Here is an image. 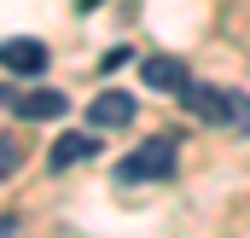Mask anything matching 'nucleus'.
Here are the masks:
<instances>
[{
	"mask_svg": "<svg viewBox=\"0 0 250 238\" xmlns=\"http://www.w3.org/2000/svg\"><path fill=\"white\" fill-rule=\"evenodd\" d=\"M181 105L198 122H209V128H250V99L245 93H227V87H209V81H187Z\"/></svg>",
	"mask_w": 250,
	"mask_h": 238,
	"instance_id": "obj_1",
	"label": "nucleus"
},
{
	"mask_svg": "<svg viewBox=\"0 0 250 238\" xmlns=\"http://www.w3.org/2000/svg\"><path fill=\"white\" fill-rule=\"evenodd\" d=\"M175 175V139L163 134V139H146L134 157H123V169H117V180L123 186H140V180H169Z\"/></svg>",
	"mask_w": 250,
	"mask_h": 238,
	"instance_id": "obj_2",
	"label": "nucleus"
},
{
	"mask_svg": "<svg viewBox=\"0 0 250 238\" xmlns=\"http://www.w3.org/2000/svg\"><path fill=\"white\" fill-rule=\"evenodd\" d=\"M47 41H35V35H12V41H0V70L6 76H41L47 70Z\"/></svg>",
	"mask_w": 250,
	"mask_h": 238,
	"instance_id": "obj_3",
	"label": "nucleus"
},
{
	"mask_svg": "<svg viewBox=\"0 0 250 238\" xmlns=\"http://www.w3.org/2000/svg\"><path fill=\"white\" fill-rule=\"evenodd\" d=\"M87 122H93V128H128V122H134V99L117 93V87H105V93L87 105Z\"/></svg>",
	"mask_w": 250,
	"mask_h": 238,
	"instance_id": "obj_4",
	"label": "nucleus"
},
{
	"mask_svg": "<svg viewBox=\"0 0 250 238\" xmlns=\"http://www.w3.org/2000/svg\"><path fill=\"white\" fill-rule=\"evenodd\" d=\"M93 151H99V139H93V134H59V139H53V151H47V169H53V175H59V169H76V163H87Z\"/></svg>",
	"mask_w": 250,
	"mask_h": 238,
	"instance_id": "obj_5",
	"label": "nucleus"
},
{
	"mask_svg": "<svg viewBox=\"0 0 250 238\" xmlns=\"http://www.w3.org/2000/svg\"><path fill=\"white\" fill-rule=\"evenodd\" d=\"M140 81L151 93H181L187 87V64L181 59H140Z\"/></svg>",
	"mask_w": 250,
	"mask_h": 238,
	"instance_id": "obj_6",
	"label": "nucleus"
},
{
	"mask_svg": "<svg viewBox=\"0 0 250 238\" xmlns=\"http://www.w3.org/2000/svg\"><path fill=\"white\" fill-rule=\"evenodd\" d=\"M12 105H18L23 122H47V117H64V111H70V99H64L59 87H35V93H23V99H12Z\"/></svg>",
	"mask_w": 250,
	"mask_h": 238,
	"instance_id": "obj_7",
	"label": "nucleus"
},
{
	"mask_svg": "<svg viewBox=\"0 0 250 238\" xmlns=\"http://www.w3.org/2000/svg\"><path fill=\"white\" fill-rule=\"evenodd\" d=\"M23 157H29V151H23V139H18V134H0V180L18 175V169H23Z\"/></svg>",
	"mask_w": 250,
	"mask_h": 238,
	"instance_id": "obj_8",
	"label": "nucleus"
},
{
	"mask_svg": "<svg viewBox=\"0 0 250 238\" xmlns=\"http://www.w3.org/2000/svg\"><path fill=\"white\" fill-rule=\"evenodd\" d=\"M128 59H134V53H128V47H111V53H105V59H99V70H105V76H111V70H123Z\"/></svg>",
	"mask_w": 250,
	"mask_h": 238,
	"instance_id": "obj_9",
	"label": "nucleus"
},
{
	"mask_svg": "<svg viewBox=\"0 0 250 238\" xmlns=\"http://www.w3.org/2000/svg\"><path fill=\"white\" fill-rule=\"evenodd\" d=\"M0 238H18V221L12 215H0Z\"/></svg>",
	"mask_w": 250,
	"mask_h": 238,
	"instance_id": "obj_10",
	"label": "nucleus"
},
{
	"mask_svg": "<svg viewBox=\"0 0 250 238\" xmlns=\"http://www.w3.org/2000/svg\"><path fill=\"white\" fill-rule=\"evenodd\" d=\"M0 105H12V87H6V81H0Z\"/></svg>",
	"mask_w": 250,
	"mask_h": 238,
	"instance_id": "obj_11",
	"label": "nucleus"
},
{
	"mask_svg": "<svg viewBox=\"0 0 250 238\" xmlns=\"http://www.w3.org/2000/svg\"><path fill=\"white\" fill-rule=\"evenodd\" d=\"M93 6H99V0H76V12H93Z\"/></svg>",
	"mask_w": 250,
	"mask_h": 238,
	"instance_id": "obj_12",
	"label": "nucleus"
}]
</instances>
